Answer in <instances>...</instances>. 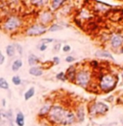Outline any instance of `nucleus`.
I'll return each instance as SVG.
<instances>
[{"instance_id":"1","label":"nucleus","mask_w":123,"mask_h":126,"mask_svg":"<svg viewBox=\"0 0 123 126\" xmlns=\"http://www.w3.org/2000/svg\"><path fill=\"white\" fill-rule=\"evenodd\" d=\"M24 21L18 15H10L3 18L0 22V29L6 34H15L22 29Z\"/></svg>"},{"instance_id":"2","label":"nucleus","mask_w":123,"mask_h":126,"mask_svg":"<svg viewBox=\"0 0 123 126\" xmlns=\"http://www.w3.org/2000/svg\"><path fill=\"white\" fill-rule=\"evenodd\" d=\"M118 76L113 73H104L99 72L97 77V87L99 91H101L104 94H108L113 91L118 83Z\"/></svg>"},{"instance_id":"3","label":"nucleus","mask_w":123,"mask_h":126,"mask_svg":"<svg viewBox=\"0 0 123 126\" xmlns=\"http://www.w3.org/2000/svg\"><path fill=\"white\" fill-rule=\"evenodd\" d=\"M67 111L68 109H65L62 105L53 104L49 111V114L46 117V120L48 121V123H50L52 125L63 126L64 118H65Z\"/></svg>"},{"instance_id":"4","label":"nucleus","mask_w":123,"mask_h":126,"mask_svg":"<svg viewBox=\"0 0 123 126\" xmlns=\"http://www.w3.org/2000/svg\"><path fill=\"white\" fill-rule=\"evenodd\" d=\"M92 81H93V74L89 68L82 67L77 70L75 81H74L75 85L88 90L89 87H91L92 85Z\"/></svg>"},{"instance_id":"5","label":"nucleus","mask_w":123,"mask_h":126,"mask_svg":"<svg viewBox=\"0 0 123 126\" xmlns=\"http://www.w3.org/2000/svg\"><path fill=\"white\" fill-rule=\"evenodd\" d=\"M108 111H109V106L104 102H92L88 106L89 115L92 117L104 116L108 113Z\"/></svg>"},{"instance_id":"6","label":"nucleus","mask_w":123,"mask_h":126,"mask_svg":"<svg viewBox=\"0 0 123 126\" xmlns=\"http://www.w3.org/2000/svg\"><path fill=\"white\" fill-rule=\"evenodd\" d=\"M46 32H48V27L41 25V23H34L29 25L25 30L24 34L28 37H41L42 35H44Z\"/></svg>"},{"instance_id":"7","label":"nucleus","mask_w":123,"mask_h":126,"mask_svg":"<svg viewBox=\"0 0 123 126\" xmlns=\"http://www.w3.org/2000/svg\"><path fill=\"white\" fill-rule=\"evenodd\" d=\"M55 19V13L52 12L49 8L48 9H43L39 14L38 16V23H41V25L49 27L51 24H53Z\"/></svg>"},{"instance_id":"8","label":"nucleus","mask_w":123,"mask_h":126,"mask_svg":"<svg viewBox=\"0 0 123 126\" xmlns=\"http://www.w3.org/2000/svg\"><path fill=\"white\" fill-rule=\"evenodd\" d=\"M110 44L113 49H117L123 45V35L121 33H113L109 38Z\"/></svg>"},{"instance_id":"9","label":"nucleus","mask_w":123,"mask_h":126,"mask_svg":"<svg viewBox=\"0 0 123 126\" xmlns=\"http://www.w3.org/2000/svg\"><path fill=\"white\" fill-rule=\"evenodd\" d=\"M106 16L113 22H118L121 19H123V11L119 10V9H112L111 8L106 13Z\"/></svg>"},{"instance_id":"10","label":"nucleus","mask_w":123,"mask_h":126,"mask_svg":"<svg viewBox=\"0 0 123 126\" xmlns=\"http://www.w3.org/2000/svg\"><path fill=\"white\" fill-rule=\"evenodd\" d=\"M77 70H78V68H77V65H76V64H71V65H69V67H67V69H66L65 72H64L66 81H69L70 83H74Z\"/></svg>"},{"instance_id":"11","label":"nucleus","mask_w":123,"mask_h":126,"mask_svg":"<svg viewBox=\"0 0 123 126\" xmlns=\"http://www.w3.org/2000/svg\"><path fill=\"white\" fill-rule=\"evenodd\" d=\"M52 104L50 103H45L41 107L39 113H38V117L41 118V119H46V117L49 114V111L51 109Z\"/></svg>"},{"instance_id":"12","label":"nucleus","mask_w":123,"mask_h":126,"mask_svg":"<svg viewBox=\"0 0 123 126\" xmlns=\"http://www.w3.org/2000/svg\"><path fill=\"white\" fill-rule=\"evenodd\" d=\"M65 4H66V1L64 0H52L49 2V9L55 13L62 8Z\"/></svg>"},{"instance_id":"13","label":"nucleus","mask_w":123,"mask_h":126,"mask_svg":"<svg viewBox=\"0 0 123 126\" xmlns=\"http://www.w3.org/2000/svg\"><path fill=\"white\" fill-rule=\"evenodd\" d=\"M75 117H76V121L82 123L85 120L86 117V113H85V108L84 106H78L75 110Z\"/></svg>"},{"instance_id":"14","label":"nucleus","mask_w":123,"mask_h":126,"mask_svg":"<svg viewBox=\"0 0 123 126\" xmlns=\"http://www.w3.org/2000/svg\"><path fill=\"white\" fill-rule=\"evenodd\" d=\"M76 121V117H75V113L69 110L67 111L66 113V116H65V118H64V122H63V126L65 125H72L74 122Z\"/></svg>"},{"instance_id":"15","label":"nucleus","mask_w":123,"mask_h":126,"mask_svg":"<svg viewBox=\"0 0 123 126\" xmlns=\"http://www.w3.org/2000/svg\"><path fill=\"white\" fill-rule=\"evenodd\" d=\"M86 24V27H85V30L86 31H90V32H95L98 28V22L96 21H92V20H89L87 21L86 23H84V25Z\"/></svg>"},{"instance_id":"16","label":"nucleus","mask_w":123,"mask_h":126,"mask_svg":"<svg viewBox=\"0 0 123 126\" xmlns=\"http://www.w3.org/2000/svg\"><path fill=\"white\" fill-rule=\"evenodd\" d=\"M15 123L16 126H24L25 125V116L24 114L18 111L15 117Z\"/></svg>"},{"instance_id":"17","label":"nucleus","mask_w":123,"mask_h":126,"mask_svg":"<svg viewBox=\"0 0 123 126\" xmlns=\"http://www.w3.org/2000/svg\"><path fill=\"white\" fill-rule=\"evenodd\" d=\"M29 74H31L34 77H40L41 75H43V69L41 68L40 65L31 66L30 68H29Z\"/></svg>"},{"instance_id":"18","label":"nucleus","mask_w":123,"mask_h":126,"mask_svg":"<svg viewBox=\"0 0 123 126\" xmlns=\"http://www.w3.org/2000/svg\"><path fill=\"white\" fill-rule=\"evenodd\" d=\"M40 63H41V59L37 55L30 53L29 56H28V64L30 66H36V65H38Z\"/></svg>"},{"instance_id":"19","label":"nucleus","mask_w":123,"mask_h":126,"mask_svg":"<svg viewBox=\"0 0 123 126\" xmlns=\"http://www.w3.org/2000/svg\"><path fill=\"white\" fill-rule=\"evenodd\" d=\"M95 56L98 57V58H106V59H111L112 61H113V55L109 51H106V50H97L95 52Z\"/></svg>"},{"instance_id":"20","label":"nucleus","mask_w":123,"mask_h":126,"mask_svg":"<svg viewBox=\"0 0 123 126\" xmlns=\"http://www.w3.org/2000/svg\"><path fill=\"white\" fill-rule=\"evenodd\" d=\"M8 124V116L7 111L4 109H0V125L4 126Z\"/></svg>"},{"instance_id":"21","label":"nucleus","mask_w":123,"mask_h":126,"mask_svg":"<svg viewBox=\"0 0 123 126\" xmlns=\"http://www.w3.org/2000/svg\"><path fill=\"white\" fill-rule=\"evenodd\" d=\"M22 65H23L22 60H21V59H15V60L12 63L11 67H12V70L15 72V71H18V70L20 69L21 67H22Z\"/></svg>"},{"instance_id":"22","label":"nucleus","mask_w":123,"mask_h":126,"mask_svg":"<svg viewBox=\"0 0 123 126\" xmlns=\"http://www.w3.org/2000/svg\"><path fill=\"white\" fill-rule=\"evenodd\" d=\"M35 94H36V90H35V88H34V87H30V88L24 93V100H25V101L30 100L31 98L35 95Z\"/></svg>"},{"instance_id":"23","label":"nucleus","mask_w":123,"mask_h":126,"mask_svg":"<svg viewBox=\"0 0 123 126\" xmlns=\"http://www.w3.org/2000/svg\"><path fill=\"white\" fill-rule=\"evenodd\" d=\"M6 54L9 58H13L15 55V48L14 46V44H9L6 46Z\"/></svg>"},{"instance_id":"24","label":"nucleus","mask_w":123,"mask_h":126,"mask_svg":"<svg viewBox=\"0 0 123 126\" xmlns=\"http://www.w3.org/2000/svg\"><path fill=\"white\" fill-rule=\"evenodd\" d=\"M62 29H63V27H62V24L53 23V24H51V25L48 27V32H58V31H62Z\"/></svg>"},{"instance_id":"25","label":"nucleus","mask_w":123,"mask_h":126,"mask_svg":"<svg viewBox=\"0 0 123 126\" xmlns=\"http://www.w3.org/2000/svg\"><path fill=\"white\" fill-rule=\"evenodd\" d=\"M49 2L48 1H43V0H35V1H30L31 5L36 6V8H42L44 5H47Z\"/></svg>"},{"instance_id":"26","label":"nucleus","mask_w":123,"mask_h":126,"mask_svg":"<svg viewBox=\"0 0 123 126\" xmlns=\"http://www.w3.org/2000/svg\"><path fill=\"white\" fill-rule=\"evenodd\" d=\"M7 116H8V126H14L15 121H14V112L12 109H9L7 111Z\"/></svg>"},{"instance_id":"27","label":"nucleus","mask_w":123,"mask_h":126,"mask_svg":"<svg viewBox=\"0 0 123 126\" xmlns=\"http://www.w3.org/2000/svg\"><path fill=\"white\" fill-rule=\"evenodd\" d=\"M0 89H2V90H9L10 89V85L8 83V81L3 77H0Z\"/></svg>"},{"instance_id":"28","label":"nucleus","mask_w":123,"mask_h":126,"mask_svg":"<svg viewBox=\"0 0 123 126\" xmlns=\"http://www.w3.org/2000/svg\"><path fill=\"white\" fill-rule=\"evenodd\" d=\"M12 83L15 85V86H19L22 83V80H21L20 76L19 75H14L12 77Z\"/></svg>"},{"instance_id":"29","label":"nucleus","mask_w":123,"mask_h":126,"mask_svg":"<svg viewBox=\"0 0 123 126\" xmlns=\"http://www.w3.org/2000/svg\"><path fill=\"white\" fill-rule=\"evenodd\" d=\"M14 46H15V52L18 53L19 56H22V55H23V47L21 46V44L16 42V43L14 44Z\"/></svg>"},{"instance_id":"30","label":"nucleus","mask_w":123,"mask_h":126,"mask_svg":"<svg viewBox=\"0 0 123 126\" xmlns=\"http://www.w3.org/2000/svg\"><path fill=\"white\" fill-rule=\"evenodd\" d=\"M56 79H57V80H60V81H62V82L66 81L64 72H63V71H61V72H59V73L56 74Z\"/></svg>"},{"instance_id":"31","label":"nucleus","mask_w":123,"mask_h":126,"mask_svg":"<svg viewBox=\"0 0 123 126\" xmlns=\"http://www.w3.org/2000/svg\"><path fill=\"white\" fill-rule=\"evenodd\" d=\"M62 49V42H57L55 44H54V46H53V48H52V50H53V52H59L60 50Z\"/></svg>"},{"instance_id":"32","label":"nucleus","mask_w":123,"mask_h":126,"mask_svg":"<svg viewBox=\"0 0 123 126\" xmlns=\"http://www.w3.org/2000/svg\"><path fill=\"white\" fill-rule=\"evenodd\" d=\"M90 65L92 66V68H93V69H98L100 63H99V62H97V61H91L90 62Z\"/></svg>"},{"instance_id":"33","label":"nucleus","mask_w":123,"mask_h":126,"mask_svg":"<svg viewBox=\"0 0 123 126\" xmlns=\"http://www.w3.org/2000/svg\"><path fill=\"white\" fill-rule=\"evenodd\" d=\"M62 52L63 53L70 52V51H71V46H70L69 44H64V45H62Z\"/></svg>"},{"instance_id":"34","label":"nucleus","mask_w":123,"mask_h":126,"mask_svg":"<svg viewBox=\"0 0 123 126\" xmlns=\"http://www.w3.org/2000/svg\"><path fill=\"white\" fill-rule=\"evenodd\" d=\"M47 44H44V43H40L38 46H37V48L40 50V51H41V52H43V51H45L46 49H47Z\"/></svg>"},{"instance_id":"35","label":"nucleus","mask_w":123,"mask_h":126,"mask_svg":"<svg viewBox=\"0 0 123 126\" xmlns=\"http://www.w3.org/2000/svg\"><path fill=\"white\" fill-rule=\"evenodd\" d=\"M54 42V39L52 38H45V39H41V43H44V44H48V43H51Z\"/></svg>"},{"instance_id":"36","label":"nucleus","mask_w":123,"mask_h":126,"mask_svg":"<svg viewBox=\"0 0 123 126\" xmlns=\"http://www.w3.org/2000/svg\"><path fill=\"white\" fill-rule=\"evenodd\" d=\"M75 57H73V56H70V55H68V56H66L65 57V59H64V61L66 62V63H73V62H75Z\"/></svg>"},{"instance_id":"37","label":"nucleus","mask_w":123,"mask_h":126,"mask_svg":"<svg viewBox=\"0 0 123 126\" xmlns=\"http://www.w3.org/2000/svg\"><path fill=\"white\" fill-rule=\"evenodd\" d=\"M52 62L54 63V65H55V64H59L60 62H61V60H60V58H59V57H53Z\"/></svg>"},{"instance_id":"38","label":"nucleus","mask_w":123,"mask_h":126,"mask_svg":"<svg viewBox=\"0 0 123 126\" xmlns=\"http://www.w3.org/2000/svg\"><path fill=\"white\" fill-rule=\"evenodd\" d=\"M5 62V56H4V54L2 53V51L0 50V64H3Z\"/></svg>"},{"instance_id":"39","label":"nucleus","mask_w":123,"mask_h":126,"mask_svg":"<svg viewBox=\"0 0 123 126\" xmlns=\"http://www.w3.org/2000/svg\"><path fill=\"white\" fill-rule=\"evenodd\" d=\"M2 106L6 107V99H2Z\"/></svg>"},{"instance_id":"40","label":"nucleus","mask_w":123,"mask_h":126,"mask_svg":"<svg viewBox=\"0 0 123 126\" xmlns=\"http://www.w3.org/2000/svg\"><path fill=\"white\" fill-rule=\"evenodd\" d=\"M120 52H121L123 54V45L121 46V47H120Z\"/></svg>"},{"instance_id":"41","label":"nucleus","mask_w":123,"mask_h":126,"mask_svg":"<svg viewBox=\"0 0 123 126\" xmlns=\"http://www.w3.org/2000/svg\"><path fill=\"white\" fill-rule=\"evenodd\" d=\"M121 123H122V124H123V118H122V119H121Z\"/></svg>"},{"instance_id":"42","label":"nucleus","mask_w":123,"mask_h":126,"mask_svg":"<svg viewBox=\"0 0 123 126\" xmlns=\"http://www.w3.org/2000/svg\"><path fill=\"white\" fill-rule=\"evenodd\" d=\"M41 126H47V125H46V124H42Z\"/></svg>"},{"instance_id":"43","label":"nucleus","mask_w":123,"mask_h":126,"mask_svg":"<svg viewBox=\"0 0 123 126\" xmlns=\"http://www.w3.org/2000/svg\"><path fill=\"white\" fill-rule=\"evenodd\" d=\"M121 77H122V79H123V74H122V75H121Z\"/></svg>"},{"instance_id":"44","label":"nucleus","mask_w":123,"mask_h":126,"mask_svg":"<svg viewBox=\"0 0 123 126\" xmlns=\"http://www.w3.org/2000/svg\"><path fill=\"white\" fill-rule=\"evenodd\" d=\"M59 126H62V125H59Z\"/></svg>"}]
</instances>
